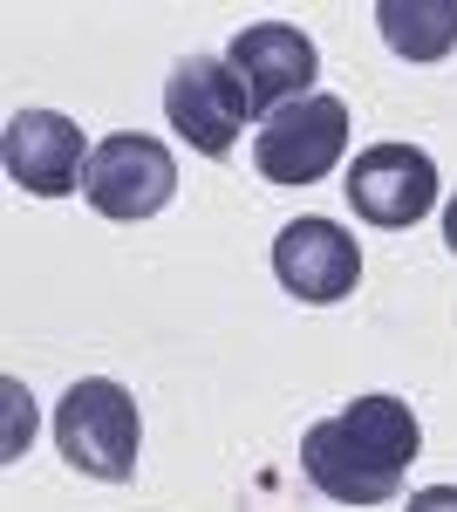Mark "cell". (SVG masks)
Returning a JSON list of instances; mask_svg holds the SVG:
<instances>
[{
    "mask_svg": "<svg viewBox=\"0 0 457 512\" xmlns=\"http://www.w3.org/2000/svg\"><path fill=\"white\" fill-rule=\"evenodd\" d=\"M417 417L403 396H355L348 410L307 424L301 472L335 506H389L403 492V472L417 465Z\"/></svg>",
    "mask_w": 457,
    "mask_h": 512,
    "instance_id": "1",
    "label": "cell"
},
{
    "mask_svg": "<svg viewBox=\"0 0 457 512\" xmlns=\"http://www.w3.org/2000/svg\"><path fill=\"white\" fill-rule=\"evenodd\" d=\"M55 444H62V458H69L82 478L123 485V478H137L144 417H137V403H130L123 383H110V376H82L76 390L55 403Z\"/></svg>",
    "mask_w": 457,
    "mask_h": 512,
    "instance_id": "2",
    "label": "cell"
},
{
    "mask_svg": "<svg viewBox=\"0 0 457 512\" xmlns=\"http://www.w3.org/2000/svg\"><path fill=\"white\" fill-rule=\"evenodd\" d=\"M342 151H348V103L328 89L273 110L253 137V164L267 185H321L342 164Z\"/></svg>",
    "mask_w": 457,
    "mask_h": 512,
    "instance_id": "3",
    "label": "cell"
},
{
    "mask_svg": "<svg viewBox=\"0 0 457 512\" xmlns=\"http://www.w3.org/2000/svg\"><path fill=\"white\" fill-rule=\"evenodd\" d=\"M178 192V158L144 137V130H116L96 144V158H89V178H82V198L103 212V219H151L164 212Z\"/></svg>",
    "mask_w": 457,
    "mask_h": 512,
    "instance_id": "4",
    "label": "cell"
},
{
    "mask_svg": "<svg viewBox=\"0 0 457 512\" xmlns=\"http://www.w3.org/2000/svg\"><path fill=\"white\" fill-rule=\"evenodd\" d=\"M164 117H171V130L185 137L191 151L226 158L239 144V130H246V117H253V103H246L239 76L219 55H185L171 69V82H164Z\"/></svg>",
    "mask_w": 457,
    "mask_h": 512,
    "instance_id": "5",
    "label": "cell"
},
{
    "mask_svg": "<svg viewBox=\"0 0 457 512\" xmlns=\"http://www.w3.org/2000/svg\"><path fill=\"white\" fill-rule=\"evenodd\" d=\"M342 192L355 205V219H369L382 233H403V226H417L423 212L437 205V164L417 144H369L362 158L348 164Z\"/></svg>",
    "mask_w": 457,
    "mask_h": 512,
    "instance_id": "6",
    "label": "cell"
},
{
    "mask_svg": "<svg viewBox=\"0 0 457 512\" xmlns=\"http://www.w3.org/2000/svg\"><path fill=\"white\" fill-rule=\"evenodd\" d=\"M226 69L239 76L246 103L273 117V110H287V103L314 96V69H321V55H314V41H307L301 28H287V21H253V28L232 35Z\"/></svg>",
    "mask_w": 457,
    "mask_h": 512,
    "instance_id": "7",
    "label": "cell"
},
{
    "mask_svg": "<svg viewBox=\"0 0 457 512\" xmlns=\"http://www.w3.org/2000/svg\"><path fill=\"white\" fill-rule=\"evenodd\" d=\"M0 158H7V178L21 192L69 198V192H82L96 151L82 144V130L62 110H21V117L7 123V137H0Z\"/></svg>",
    "mask_w": 457,
    "mask_h": 512,
    "instance_id": "8",
    "label": "cell"
},
{
    "mask_svg": "<svg viewBox=\"0 0 457 512\" xmlns=\"http://www.w3.org/2000/svg\"><path fill=\"white\" fill-rule=\"evenodd\" d=\"M273 274H280V287H287L294 301L328 308V301L355 294V280H362V246H355L335 219H294V226H280V239H273Z\"/></svg>",
    "mask_w": 457,
    "mask_h": 512,
    "instance_id": "9",
    "label": "cell"
},
{
    "mask_svg": "<svg viewBox=\"0 0 457 512\" xmlns=\"http://www.w3.org/2000/svg\"><path fill=\"white\" fill-rule=\"evenodd\" d=\"M376 28L403 62H444L457 48V0H382Z\"/></svg>",
    "mask_w": 457,
    "mask_h": 512,
    "instance_id": "10",
    "label": "cell"
},
{
    "mask_svg": "<svg viewBox=\"0 0 457 512\" xmlns=\"http://www.w3.org/2000/svg\"><path fill=\"white\" fill-rule=\"evenodd\" d=\"M410 512H457V485H423V492H410Z\"/></svg>",
    "mask_w": 457,
    "mask_h": 512,
    "instance_id": "11",
    "label": "cell"
},
{
    "mask_svg": "<svg viewBox=\"0 0 457 512\" xmlns=\"http://www.w3.org/2000/svg\"><path fill=\"white\" fill-rule=\"evenodd\" d=\"M444 246H451V253H457V198H451V205H444Z\"/></svg>",
    "mask_w": 457,
    "mask_h": 512,
    "instance_id": "12",
    "label": "cell"
}]
</instances>
